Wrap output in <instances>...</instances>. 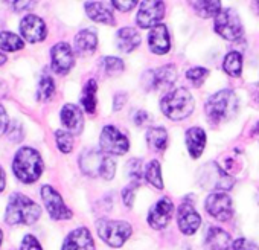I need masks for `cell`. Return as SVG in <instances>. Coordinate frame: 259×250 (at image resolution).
<instances>
[{
    "label": "cell",
    "instance_id": "cell-40",
    "mask_svg": "<svg viewBox=\"0 0 259 250\" xmlns=\"http://www.w3.org/2000/svg\"><path fill=\"white\" fill-rule=\"evenodd\" d=\"M128 173H130V177H132L135 182H139L141 179V160H130L128 163Z\"/></svg>",
    "mask_w": 259,
    "mask_h": 250
},
{
    "label": "cell",
    "instance_id": "cell-23",
    "mask_svg": "<svg viewBox=\"0 0 259 250\" xmlns=\"http://www.w3.org/2000/svg\"><path fill=\"white\" fill-rule=\"evenodd\" d=\"M116 45H117V49L120 52L130 54V52H133L141 45V35H139V32L135 28L125 26V28L117 31Z\"/></svg>",
    "mask_w": 259,
    "mask_h": 250
},
{
    "label": "cell",
    "instance_id": "cell-32",
    "mask_svg": "<svg viewBox=\"0 0 259 250\" xmlns=\"http://www.w3.org/2000/svg\"><path fill=\"white\" fill-rule=\"evenodd\" d=\"M55 93V82L51 76L45 75L41 76L40 82H38V89H37V99L45 102L49 101L52 98V95Z\"/></svg>",
    "mask_w": 259,
    "mask_h": 250
},
{
    "label": "cell",
    "instance_id": "cell-33",
    "mask_svg": "<svg viewBox=\"0 0 259 250\" xmlns=\"http://www.w3.org/2000/svg\"><path fill=\"white\" fill-rule=\"evenodd\" d=\"M57 147L61 153H70L73 150V136L66 130H58L55 133Z\"/></svg>",
    "mask_w": 259,
    "mask_h": 250
},
{
    "label": "cell",
    "instance_id": "cell-5",
    "mask_svg": "<svg viewBox=\"0 0 259 250\" xmlns=\"http://www.w3.org/2000/svg\"><path fill=\"white\" fill-rule=\"evenodd\" d=\"M79 166L84 174L105 180H111L116 173V162L108 154L98 150H85L79 157Z\"/></svg>",
    "mask_w": 259,
    "mask_h": 250
},
{
    "label": "cell",
    "instance_id": "cell-34",
    "mask_svg": "<svg viewBox=\"0 0 259 250\" xmlns=\"http://www.w3.org/2000/svg\"><path fill=\"white\" fill-rule=\"evenodd\" d=\"M207 76H209V70L204 69V67H192V69H189V70L186 72V78H188L195 87H200V86L206 81Z\"/></svg>",
    "mask_w": 259,
    "mask_h": 250
},
{
    "label": "cell",
    "instance_id": "cell-52",
    "mask_svg": "<svg viewBox=\"0 0 259 250\" xmlns=\"http://www.w3.org/2000/svg\"><path fill=\"white\" fill-rule=\"evenodd\" d=\"M257 10H259V2H257Z\"/></svg>",
    "mask_w": 259,
    "mask_h": 250
},
{
    "label": "cell",
    "instance_id": "cell-37",
    "mask_svg": "<svg viewBox=\"0 0 259 250\" xmlns=\"http://www.w3.org/2000/svg\"><path fill=\"white\" fill-rule=\"evenodd\" d=\"M8 138L13 141V142H19L23 139V132H22V125L19 122H16L14 125H10V129L7 132Z\"/></svg>",
    "mask_w": 259,
    "mask_h": 250
},
{
    "label": "cell",
    "instance_id": "cell-19",
    "mask_svg": "<svg viewBox=\"0 0 259 250\" xmlns=\"http://www.w3.org/2000/svg\"><path fill=\"white\" fill-rule=\"evenodd\" d=\"M61 122L72 135H79L84 127V117L75 104H66L61 110Z\"/></svg>",
    "mask_w": 259,
    "mask_h": 250
},
{
    "label": "cell",
    "instance_id": "cell-26",
    "mask_svg": "<svg viewBox=\"0 0 259 250\" xmlns=\"http://www.w3.org/2000/svg\"><path fill=\"white\" fill-rule=\"evenodd\" d=\"M147 144L153 151H165L168 147V133L162 127H150L147 132Z\"/></svg>",
    "mask_w": 259,
    "mask_h": 250
},
{
    "label": "cell",
    "instance_id": "cell-14",
    "mask_svg": "<svg viewBox=\"0 0 259 250\" xmlns=\"http://www.w3.org/2000/svg\"><path fill=\"white\" fill-rule=\"evenodd\" d=\"M20 32H22V37L29 43L43 41L48 35L46 23L43 22V19H40L38 16H32V14L25 16L22 19Z\"/></svg>",
    "mask_w": 259,
    "mask_h": 250
},
{
    "label": "cell",
    "instance_id": "cell-27",
    "mask_svg": "<svg viewBox=\"0 0 259 250\" xmlns=\"http://www.w3.org/2000/svg\"><path fill=\"white\" fill-rule=\"evenodd\" d=\"M191 7L203 19L217 17L221 13V10H223L220 0H203V2H191Z\"/></svg>",
    "mask_w": 259,
    "mask_h": 250
},
{
    "label": "cell",
    "instance_id": "cell-2",
    "mask_svg": "<svg viewBox=\"0 0 259 250\" xmlns=\"http://www.w3.org/2000/svg\"><path fill=\"white\" fill-rule=\"evenodd\" d=\"M238 107H239L238 96L230 89H223L213 93L206 101V105H204L207 119L212 123L230 120L238 113Z\"/></svg>",
    "mask_w": 259,
    "mask_h": 250
},
{
    "label": "cell",
    "instance_id": "cell-22",
    "mask_svg": "<svg viewBox=\"0 0 259 250\" xmlns=\"http://www.w3.org/2000/svg\"><path fill=\"white\" fill-rule=\"evenodd\" d=\"M206 250H230L232 238L221 227H210L204 238Z\"/></svg>",
    "mask_w": 259,
    "mask_h": 250
},
{
    "label": "cell",
    "instance_id": "cell-12",
    "mask_svg": "<svg viewBox=\"0 0 259 250\" xmlns=\"http://www.w3.org/2000/svg\"><path fill=\"white\" fill-rule=\"evenodd\" d=\"M204 206L207 214L220 221H227L233 215V203L226 192H212L206 198Z\"/></svg>",
    "mask_w": 259,
    "mask_h": 250
},
{
    "label": "cell",
    "instance_id": "cell-11",
    "mask_svg": "<svg viewBox=\"0 0 259 250\" xmlns=\"http://www.w3.org/2000/svg\"><path fill=\"white\" fill-rule=\"evenodd\" d=\"M165 16V5L163 2H157V0H153V2H142L139 13L136 16V23L139 28L148 29L150 31L153 28H156L157 25H160V20Z\"/></svg>",
    "mask_w": 259,
    "mask_h": 250
},
{
    "label": "cell",
    "instance_id": "cell-45",
    "mask_svg": "<svg viewBox=\"0 0 259 250\" xmlns=\"http://www.w3.org/2000/svg\"><path fill=\"white\" fill-rule=\"evenodd\" d=\"M13 5H14V8L17 10V11H23V10H31V8H34V4L35 2H11Z\"/></svg>",
    "mask_w": 259,
    "mask_h": 250
},
{
    "label": "cell",
    "instance_id": "cell-31",
    "mask_svg": "<svg viewBox=\"0 0 259 250\" xmlns=\"http://www.w3.org/2000/svg\"><path fill=\"white\" fill-rule=\"evenodd\" d=\"M145 179L148 183H151L157 189H163V180H162V168L159 160H151L145 168Z\"/></svg>",
    "mask_w": 259,
    "mask_h": 250
},
{
    "label": "cell",
    "instance_id": "cell-41",
    "mask_svg": "<svg viewBox=\"0 0 259 250\" xmlns=\"http://www.w3.org/2000/svg\"><path fill=\"white\" fill-rule=\"evenodd\" d=\"M122 200L126 204V207H132L135 201V185H130L122 191Z\"/></svg>",
    "mask_w": 259,
    "mask_h": 250
},
{
    "label": "cell",
    "instance_id": "cell-28",
    "mask_svg": "<svg viewBox=\"0 0 259 250\" xmlns=\"http://www.w3.org/2000/svg\"><path fill=\"white\" fill-rule=\"evenodd\" d=\"M96 92H98V84L95 79H89L87 84L84 86L82 90V96H81V102L82 107L87 113L93 114L96 110Z\"/></svg>",
    "mask_w": 259,
    "mask_h": 250
},
{
    "label": "cell",
    "instance_id": "cell-36",
    "mask_svg": "<svg viewBox=\"0 0 259 250\" xmlns=\"http://www.w3.org/2000/svg\"><path fill=\"white\" fill-rule=\"evenodd\" d=\"M20 250H43L38 239L32 235H26L22 241V247Z\"/></svg>",
    "mask_w": 259,
    "mask_h": 250
},
{
    "label": "cell",
    "instance_id": "cell-15",
    "mask_svg": "<svg viewBox=\"0 0 259 250\" xmlns=\"http://www.w3.org/2000/svg\"><path fill=\"white\" fill-rule=\"evenodd\" d=\"M51 58H52V69L58 73V75H66L69 73V70L73 67L75 63V57H73V51L72 48L61 41L57 43L52 49H51Z\"/></svg>",
    "mask_w": 259,
    "mask_h": 250
},
{
    "label": "cell",
    "instance_id": "cell-38",
    "mask_svg": "<svg viewBox=\"0 0 259 250\" xmlns=\"http://www.w3.org/2000/svg\"><path fill=\"white\" fill-rule=\"evenodd\" d=\"M232 250H259V248L251 241H248L245 238H239L232 244Z\"/></svg>",
    "mask_w": 259,
    "mask_h": 250
},
{
    "label": "cell",
    "instance_id": "cell-9",
    "mask_svg": "<svg viewBox=\"0 0 259 250\" xmlns=\"http://www.w3.org/2000/svg\"><path fill=\"white\" fill-rule=\"evenodd\" d=\"M177 79V70L172 64H165L157 69L147 70L142 75V87L148 92L169 89Z\"/></svg>",
    "mask_w": 259,
    "mask_h": 250
},
{
    "label": "cell",
    "instance_id": "cell-16",
    "mask_svg": "<svg viewBox=\"0 0 259 250\" xmlns=\"http://www.w3.org/2000/svg\"><path fill=\"white\" fill-rule=\"evenodd\" d=\"M172 212H174V203L168 197H163L150 209L148 224L153 229L160 230V229L168 226V223L172 218Z\"/></svg>",
    "mask_w": 259,
    "mask_h": 250
},
{
    "label": "cell",
    "instance_id": "cell-39",
    "mask_svg": "<svg viewBox=\"0 0 259 250\" xmlns=\"http://www.w3.org/2000/svg\"><path fill=\"white\" fill-rule=\"evenodd\" d=\"M111 5L116 8V10H119V11H122V13H126V11H130V10H133L136 5H138V2L136 0H113L111 2Z\"/></svg>",
    "mask_w": 259,
    "mask_h": 250
},
{
    "label": "cell",
    "instance_id": "cell-51",
    "mask_svg": "<svg viewBox=\"0 0 259 250\" xmlns=\"http://www.w3.org/2000/svg\"><path fill=\"white\" fill-rule=\"evenodd\" d=\"M4 90V86H2V82H0V92H2Z\"/></svg>",
    "mask_w": 259,
    "mask_h": 250
},
{
    "label": "cell",
    "instance_id": "cell-7",
    "mask_svg": "<svg viewBox=\"0 0 259 250\" xmlns=\"http://www.w3.org/2000/svg\"><path fill=\"white\" fill-rule=\"evenodd\" d=\"M198 182L204 189H210L213 192H224L233 188L235 179L224 173L218 163H207L200 170Z\"/></svg>",
    "mask_w": 259,
    "mask_h": 250
},
{
    "label": "cell",
    "instance_id": "cell-10",
    "mask_svg": "<svg viewBox=\"0 0 259 250\" xmlns=\"http://www.w3.org/2000/svg\"><path fill=\"white\" fill-rule=\"evenodd\" d=\"M101 151L105 154L122 156L130 150V142L123 133H120L114 125H105L99 138Z\"/></svg>",
    "mask_w": 259,
    "mask_h": 250
},
{
    "label": "cell",
    "instance_id": "cell-44",
    "mask_svg": "<svg viewBox=\"0 0 259 250\" xmlns=\"http://www.w3.org/2000/svg\"><path fill=\"white\" fill-rule=\"evenodd\" d=\"M126 102V95L125 93H117L114 96V102H113V110L117 111L123 107V104Z\"/></svg>",
    "mask_w": 259,
    "mask_h": 250
},
{
    "label": "cell",
    "instance_id": "cell-24",
    "mask_svg": "<svg viewBox=\"0 0 259 250\" xmlns=\"http://www.w3.org/2000/svg\"><path fill=\"white\" fill-rule=\"evenodd\" d=\"M186 147L192 159H198L206 147V133L200 127H192L185 135Z\"/></svg>",
    "mask_w": 259,
    "mask_h": 250
},
{
    "label": "cell",
    "instance_id": "cell-46",
    "mask_svg": "<svg viewBox=\"0 0 259 250\" xmlns=\"http://www.w3.org/2000/svg\"><path fill=\"white\" fill-rule=\"evenodd\" d=\"M5 185H7V177H5V171L0 166V192L5 189Z\"/></svg>",
    "mask_w": 259,
    "mask_h": 250
},
{
    "label": "cell",
    "instance_id": "cell-6",
    "mask_svg": "<svg viewBox=\"0 0 259 250\" xmlns=\"http://www.w3.org/2000/svg\"><path fill=\"white\" fill-rule=\"evenodd\" d=\"M96 230L102 241H105L110 247H122L123 242L130 238L133 229L126 221H116V220H98Z\"/></svg>",
    "mask_w": 259,
    "mask_h": 250
},
{
    "label": "cell",
    "instance_id": "cell-35",
    "mask_svg": "<svg viewBox=\"0 0 259 250\" xmlns=\"http://www.w3.org/2000/svg\"><path fill=\"white\" fill-rule=\"evenodd\" d=\"M102 67L105 69V72L108 75H116V73H120L125 66H123V61L116 58V57H105L102 60Z\"/></svg>",
    "mask_w": 259,
    "mask_h": 250
},
{
    "label": "cell",
    "instance_id": "cell-30",
    "mask_svg": "<svg viewBox=\"0 0 259 250\" xmlns=\"http://www.w3.org/2000/svg\"><path fill=\"white\" fill-rule=\"evenodd\" d=\"M23 46H25V43L19 35H16L13 32H7V31L0 32V49L2 51L16 52V51L23 49Z\"/></svg>",
    "mask_w": 259,
    "mask_h": 250
},
{
    "label": "cell",
    "instance_id": "cell-20",
    "mask_svg": "<svg viewBox=\"0 0 259 250\" xmlns=\"http://www.w3.org/2000/svg\"><path fill=\"white\" fill-rule=\"evenodd\" d=\"M148 45L151 52L157 55H165L171 49V41H169V32L165 25H157L153 28L148 34Z\"/></svg>",
    "mask_w": 259,
    "mask_h": 250
},
{
    "label": "cell",
    "instance_id": "cell-42",
    "mask_svg": "<svg viewBox=\"0 0 259 250\" xmlns=\"http://www.w3.org/2000/svg\"><path fill=\"white\" fill-rule=\"evenodd\" d=\"M10 129V119L7 114V110L4 108V105H0V136L5 135Z\"/></svg>",
    "mask_w": 259,
    "mask_h": 250
},
{
    "label": "cell",
    "instance_id": "cell-29",
    "mask_svg": "<svg viewBox=\"0 0 259 250\" xmlns=\"http://www.w3.org/2000/svg\"><path fill=\"white\" fill-rule=\"evenodd\" d=\"M223 69L227 75L230 76H241V72H242V55L239 52H229L226 57H224V61H223Z\"/></svg>",
    "mask_w": 259,
    "mask_h": 250
},
{
    "label": "cell",
    "instance_id": "cell-8",
    "mask_svg": "<svg viewBox=\"0 0 259 250\" xmlns=\"http://www.w3.org/2000/svg\"><path fill=\"white\" fill-rule=\"evenodd\" d=\"M215 31L227 41H238L244 35L241 19L232 8L221 10V13L215 17Z\"/></svg>",
    "mask_w": 259,
    "mask_h": 250
},
{
    "label": "cell",
    "instance_id": "cell-48",
    "mask_svg": "<svg viewBox=\"0 0 259 250\" xmlns=\"http://www.w3.org/2000/svg\"><path fill=\"white\" fill-rule=\"evenodd\" d=\"M253 135H259V122L254 125V129H253Z\"/></svg>",
    "mask_w": 259,
    "mask_h": 250
},
{
    "label": "cell",
    "instance_id": "cell-47",
    "mask_svg": "<svg viewBox=\"0 0 259 250\" xmlns=\"http://www.w3.org/2000/svg\"><path fill=\"white\" fill-rule=\"evenodd\" d=\"M7 60H8V58H7V55H5V54H0V66L5 64V63H7Z\"/></svg>",
    "mask_w": 259,
    "mask_h": 250
},
{
    "label": "cell",
    "instance_id": "cell-43",
    "mask_svg": "<svg viewBox=\"0 0 259 250\" xmlns=\"http://www.w3.org/2000/svg\"><path fill=\"white\" fill-rule=\"evenodd\" d=\"M150 114L147 113V111H144V110H139V111H136L135 114H133V122L136 123V125H139V127H144L145 123H148L150 122Z\"/></svg>",
    "mask_w": 259,
    "mask_h": 250
},
{
    "label": "cell",
    "instance_id": "cell-21",
    "mask_svg": "<svg viewBox=\"0 0 259 250\" xmlns=\"http://www.w3.org/2000/svg\"><path fill=\"white\" fill-rule=\"evenodd\" d=\"M111 4V2H110ZM110 4L105 2H85L84 10L87 13V16L98 23H104V25H114V17H113V11Z\"/></svg>",
    "mask_w": 259,
    "mask_h": 250
},
{
    "label": "cell",
    "instance_id": "cell-4",
    "mask_svg": "<svg viewBox=\"0 0 259 250\" xmlns=\"http://www.w3.org/2000/svg\"><path fill=\"white\" fill-rule=\"evenodd\" d=\"M194 107L195 102L191 92L183 87L168 92L160 101L162 113L172 120H182L188 117L194 111Z\"/></svg>",
    "mask_w": 259,
    "mask_h": 250
},
{
    "label": "cell",
    "instance_id": "cell-1",
    "mask_svg": "<svg viewBox=\"0 0 259 250\" xmlns=\"http://www.w3.org/2000/svg\"><path fill=\"white\" fill-rule=\"evenodd\" d=\"M41 215V207L32 201L25 194L16 192L10 197L7 212H5V221L11 226L16 224H34Z\"/></svg>",
    "mask_w": 259,
    "mask_h": 250
},
{
    "label": "cell",
    "instance_id": "cell-17",
    "mask_svg": "<svg viewBox=\"0 0 259 250\" xmlns=\"http://www.w3.org/2000/svg\"><path fill=\"white\" fill-rule=\"evenodd\" d=\"M177 221H179V227L182 233L194 235L201 224V217L195 211V207L186 201V203H182L177 211Z\"/></svg>",
    "mask_w": 259,
    "mask_h": 250
},
{
    "label": "cell",
    "instance_id": "cell-18",
    "mask_svg": "<svg viewBox=\"0 0 259 250\" xmlns=\"http://www.w3.org/2000/svg\"><path fill=\"white\" fill-rule=\"evenodd\" d=\"M61 250H95V242L89 229L78 227L72 230L64 239Z\"/></svg>",
    "mask_w": 259,
    "mask_h": 250
},
{
    "label": "cell",
    "instance_id": "cell-25",
    "mask_svg": "<svg viewBox=\"0 0 259 250\" xmlns=\"http://www.w3.org/2000/svg\"><path fill=\"white\" fill-rule=\"evenodd\" d=\"M98 46V37L90 29H82L75 37V51L79 55H90Z\"/></svg>",
    "mask_w": 259,
    "mask_h": 250
},
{
    "label": "cell",
    "instance_id": "cell-50",
    "mask_svg": "<svg viewBox=\"0 0 259 250\" xmlns=\"http://www.w3.org/2000/svg\"><path fill=\"white\" fill-rule=\"evenodd\" d=\"M2 239H4V233H2V230H0V244H2Z\"/></svg>",
    "mask_w": 259,
    "mask_h": 250
},
{
    "label": "cell",
    "instance_id": "cell-3",
    "mask_svg": "<svg viewBox=\"0 0 259 250\" xmlns=\"http://www.w3.org/2000/svg\"><path fill=\"white\" fill-rule=\"evenodd\" d=\"M14 174L23 183H32L43 173V159L40 153L31 147H23L17 151L13 162Z\"/></svg>",
    "mask_w": 259,
    "mask_h": 250
},
{
    "label": "cell",
    "instance_id": "cell-13",
    "mask_svg": "<svg viewBox=\"0 0 259 250\" xmlns=\"http://www.w3.org/2000/svg\"><path fill=\"white\" fill-rule=\"evenodd\" d=\"M41 198L45 201L46 211L54 220H69L72 218V211L64 204L61 195L49 185L41 188Z\"/></svg>",
    "mask_w": 259,
    "mask_h": 250
},
{
    "label": "cell",
    "instance_id": "cell-49",
    "mask_svg": "<svg viewBox=\"0 0 259 250\" xmlns=\"http://www.w3.org/2000/svg\"><path fill=\"white\" fill-rule=\"evenodd\" d=\"M254 98L259 101V86H256V87H254Z\"/></svg>",
    "mask_w": 259,
    "mask_h": 250
}]
</instances>
